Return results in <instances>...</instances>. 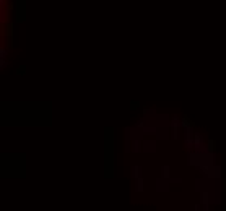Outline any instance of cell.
Listing matches in <instances>:
<instances>
[{"label":"cell","instance_id":"1","mask_svg":"<svg viewBox=\"0 0 226 211\" xmlns=\"http://www.w3.org/2000/svg\"><path fill=\"white\" fill-rule=\"evenodd\" d=\"M0 3H2V5H5V0H0Z\"/></svg>","mask_w":226,"mask_h":211}]
</instances>
